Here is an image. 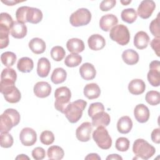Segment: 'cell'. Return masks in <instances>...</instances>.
<instances>
[{
	"label": "cell",
	"instance_id": "obj_1",
	"mask_svg": "<svg viewBox=\"0 0 160 160\" xmlns=\"http://www.w3.org/2000/svg\"><path fill=\"white\" fill-rule=\"evenodd\" d=\"M42 17V11L36 8L21 6L16 12L17 21L24 24L27 22L32 24H38L41 21Z\"/></svg>",
	"mask_w": 160,
	"mask_h": 160
},
{
	"label": "cell",
	"instance_id": "obj_2",
	"mask_svg": "<svg viewBox=\"0 0 160 160\" xmlns=\"http://www.w3.org/2000/svg\"><path fill=\"white\" fill-rule=\"evenodd\" d=\"M20 119V114L16 109L12 108L6 109L0 117L1 132L9 131L19 124Z\"/></svg>",
	"mask_w": 160,
	"mask_h": 160
},
{
	"label": "cell",
	"instance_id": "obj_3",
	"mask_svg": "<svg viewBox=\"0 0 160 160\" xmlns=\"http://www.w3.org/2000/svg\"><path fill=\"white\" fill-rule=\"evenodd\" d=\"M86 105L87 102L82 99L69 102L66 106L64 114L71 123H76L81 118L82 112Z\"/></svg>",
	"mask_w": 160,
	"mask_h": 160
},
{
	"label": "cell",
	"instance_id": "obj_4",
	"mask_svg": "<svg viewBox=\"0 0 160 160\" xmlns=\"http://www.w3.org/2000/svg\"><path fill=\"white\" fill-rule=\"evenodd\" d=\"M132 151L138 158L148 159L156 152V149L143 139H137L133 143Z\"/></svg>",
	"mask_w": 160,
	"mask_h": 160
},
{
	"label": "cell",
	"instance_id": "obj_5",
	"mask_svg": "<svg viewBox=\"0 0 160 160\" xmlns=\"http://www.w3.org/2000/svg\"><path fill=\"white\" fill-rule=\"evenodd\" d=\"M54 97L56 99L54 102L55 108L58 111L64 113L66 106L70 102L71 98L70 89L66 86L59 87L55 90Z\"/></svg>",
	"mask_w": 160,
	"mask_h": 160
},
{
	"label": "cell",
	"instance_id": "obj_6",
	"mask_svg": "<svg viewBox=\"0 0 160 160\" xmlns=\"http://www.w3.org/2000/svg\"><path fill=\"white\" fill-rule=\"evenodd\" d=\"M110 38L121 46L128 44L130 40V33L128 28L123 24L116 25L109 32Z\"/></svg>",
	"mask_w": 160,
	"mask_h": 160
},
{
	"label": "cell",
	"instance_id": "obj_7",
	"mask_svg": "<svg viewBox=\"0 0 160 160\" xmlns=\"http://www.w3.org/2000/svg\"><path fill=\"white\" fill-rule=\"evenodd\" d=\"M92 138L101 149H108L112 145V139L104 126L97 127L92 133Z\"/></svg>",
	"mask_w": 160,
	"mask_h": 160
},
{
	"label": "cell",
	"instance_id": "obj_8",
	"mask_svg": "<svg viewBox=\"0 0 160 160\" xmlns=\"http://www.w3.org/2000/svg\"><path fill=\"white\" fill-rule=\"evenodd\" d=\"M91 19V12L86 8H80L71 14L69 22L72 26L79 27L88 24Z\"/></svg>",
	"mask_w": 160,
	"mask_h": 160
},
{
	"label": "cell",
	"instance_id": "obj_9",
	"mask_svg": "<svg viewBox=\"0 0 160 160\" xmlns=\"http://www.w3.org/2000/svg\"><path fill=\"white\" fill-rule=\"evenodd\" d=\"M148 80L151 85L158 87L160 84V62L153 61L149 64V71L147 75Z\"/></svg>",
	"mask_w": 160,
	"mask_h": 160
},
{
	"label": "cell",
	"instance_id": "obj_10",
	"mask_svg": "<svg viewBox=\"0 0 160 160\" xmlns=\"http://www.w3.org/2000/svg\"><path fill=\"white\" fill-rule=\"evenodd\" d=\"M0 91L4 95L5 100L10 103L18 102L21 98L20 91L14 85L1 88Z\"/></svg>",
	"mask_w": 160,
	"mask_h": 160
},
{
	"label": "cell",
	"instance_id": "obj_11",
	"mask_svg": "<svg viewBox=\"0 0 160 160\" xmlns=\"http://www.w3.org/2000/svg\"><path fill=\"white\" fill-rule=\"evenodd\" d=\"M17 79L16 71L11 68H7L2 70L1 74L0 89L14 85Z\"/></svg>",
	"mask_w": 160,
	"mask_h": 160
},
{
	"label": "cell",
	"instance_id": "obj_12",
	"mask_svg": "<svg viewBox=\"0 0 160 160\" xmlns=\"http://www.w3.org/2000/svg\"><path fill=\"white\" fill-rule=\"evenodd\" d=\"M156 8L155 2L152 0H144L138 8V15L142 19H148L152 14Z\"/></svg>",
	"mask_w": 160,
	"mask_h": 160
},
{
	"label": "cell",
	"instance_id": "obj_13",
	"mask_svg": "<svg viewBox=\"0 0 160 160\" xmlns=\"http://www.w3.org/2000/svg\"><path fill=\"white\" fill-rule=\"evenodd\" d=\"M19 139L24 146H31L36 142L37 134L33 129L28 127L24 128L20 132Z\"/></svg>",
	"mask_w": 160,
	"mask_h": 160
},
{
	"label": "cell",
	"instance_id": "obj_14",
	"mask_svg": "<svg viewBox=\"0 0 160 160\" xmlns=\"http://www.w3.org/2000/svg\"><path fill=\"white\" fill-rule=\"evenodd\" d=\"M92 130V123L84 122L82 123L76 131V138L81 142H87L91 139V133Z\"/></svg>",
	"mask_w": 160,
	"mask_h": 160
},
{
	"label": "cell",
	"instance_id": "obj_15",
	"mask_svg": "<svg viewBox=\"0 0 160 160\" xmlns=\"http://www.w3.org/2000/svg\"><path fill=\"white\" fill-rule=\"evenodd\" d=\"M118 22V19L115 15L108 14L101 18L99 20V27L102 31L108 32L117 25Z\"/></svg>",
	"mask_w": 160,
	"mask_h": 160
},
{
	"label": "cell",
	"instance_id": "obj_16",
	"mask_svg": "<svg viewBox=\"0 0 160 160\" xmlns=\"http://www.w3.org/2000/svg\"><path fill=\"white\" fill-rule=\"evenodd\" d=\"M134 115L138 122L144 123L148 121L150 112L148 108L146 105L139 104L134 109Z\"/></svg>",
	"mask_w": 160,
	"mask_h": 160
},
{
	"label": "cell",
	"instance_id": "obj_17",
	"mask_svg": "<svg viewBox=\"0 0 160 160\" xmlns=\"http://www.w3.org/2000/svg\"><path fill=\"white\" fill-rule=\"evenodd\" d=\"M33 91L37 97L44 98L50 95L51 92V86L48 82L45 81L38 82L34 86Z\"/></svg>",
	"mask_w": 160,
	"mask_h": 160
},
{
	"label": "cell",
	"instance_id": "obj_18",
	"mask_svg": "<svg viewBox=\"0 0 160 160\" xmlns=\"http://www.w3.org/2000/svg\"><path fill=\"white\" fill-rule=\"evenodd\" d=\"M91 118L92 125L94 127L108 126L111 121L110 116L104 111L96 113Z\"/></svg>",
	"mask_w": 160,
	"mask_h": 160
},
{
	"label": "cell",
	"instance_id": "obj_19",
	"mask_svg": "<svg viewBox=\"0 0 160 160\" xmlns=\"http://www.w3.org/2000/svg\"><path fill=\"white\" fill-rule=\"evenodd\" d=\"M88 43L91 50L99 51L104 48L106 45V41L101 35L94 34L88 38Z\"/></svg>",
	"mask_w": 160,
	"mask_h": 160
},
{
	"label": "cell",
	"instance_id": "obj_20",
	"mask_svg": "<svg viewBox=\"0 0 160 160\" xmlns=\"http://www.w3.org/2000/svg\"><path fill=\"white\" fill-rule=\"evenodd\" d=\"M79 73L82 79L89 81L93 79L96 74V71L94 66L89 63H84L79 68Z\"/></svg>",
	"mask_w": 160,
	"mask_h": 160
},
{
	"label": "cell",
	"instance_id": "obj_21",
	"mask_svg": "<svg viewBox=\"0 0 160 160\" xmlns=\"http://www.w3.org/2000/svg\"><path fill=\"white\" fill-rule=\"evenodd\" d=\"M27 27L24 23L18 21H14V23L10 29L11 35L16 39H22L27 34Z\"/></svg>",
	"mask_w": 160,
	"mask_h": 160
},
{
	"label": "cell",
	"instance_id": "obj_22",
	"mask_svg": "<svg viewBox=\"0 0 160 160\" xmlns=\"http://www.w3.org/2000/svg\"><path fill=\"white\" fill-rule=\"evenodd\" d=\"M149 39V37L146 32L139 31L134 37V45L139 49H145L148 45Z\"/></svg>",
	"mask_w": 160,
	"mask_h": 160
},
{
	"label": "cell",
	"instance_id": "obj_23",
	"mask_svg": "<svg viewBox=\"0 0 160 160\" xmlns=\"http://www.w3.org/2000/svg\"><path fill=\"white\" fill-rule=\"evenodd\" d=\"M146 89L144 82L140 79H134L128 84L129 91L134 95L142 94Z\"/></svg>",
	"mask_w": 160,
	"mask_h": 160
},
{
	"label": "cell",
	"instance_id": "obj_24",
	"mask_svg": "<svg viewBox=\"0 0 160 160\" xmlns=\"http://www.w3.org/2000/svg\"><path fill=\"white\" fill-rule=\"evenodd\" d=\"M68 50L72 53L78 54L84 50V43L79 38H72L69 39L66 42Z\"/></svg>",
	"mask_w": 160,
	"mask_h": 160
},
{
	"label": "cell",
	"instance_id": "obj_25",
	"mask_svg": "<svg viewBox=\"0 0 160 160\" xmlns=\"http://www.w3.org/2000/svg\"><path fill=\"white\" fill-rule=\"evenodd\" d=\"M28 45L31 51L36 54L43 53L46 48L45 42L39 38H34L31 39Z\"/></svg>",
	"mask_w": 160,
	"mask_h": 160
},
{
	"label": "cell",
	"instance_id": "obj_26",
	"mask_svg": "<svg viewBox=\"0 0 160 160\" xmlns=\"http://www.w3.org/2000/svg\"><path fill=\"white\" fill-rule=\"evenodd\" d=\"M51 70V63L46 58H41L38 62L37 73L41 78H46L48 76Z\"/></svg>",
	"mask_w": 160,
	"mask_h": 160
},
{
	"label": "cell",
	"instance_id": "obj_27",
	"mask_svg": "<svg viewBox=\"0 0 160 160\" xmlns=\"http://www.w3.org/2000/svg\"><path fill=\"white\" fill-rule=\"evenodd\" d=\"M132 128V121L131 119L124 116L121 117L118 121L117 129L121 134H127L131 131Z\"/></svg>",
	"mask_w": 160,
	"mask_h": 160
},
{
	"label": "cell",
	"instance_id": "obj_28",
	"mask_svg": "<svg viewBox=\"0 0 160 160\" xmlns=\"http://www.w3.org/2000/svg\"><path fill=\"white\" fill-rule=\"evenodd\" d=\"M84 95L89 99L98 98L101 94V89L96 83L87 84L84 88Z\"/></svg>",
	"mask_w": 160,
	"mask_h": 160
},
{
	"label": "cell",
	"instance_id": "obj_29",
	"mask_svg": "<svg viewBox=\"0 0 160 160\" xmlns=\"http://www.w3.org/2000/svg\"><path fill=\"white\" fill-rule=\"evenodd\" d=\"M122 59L126 64L134 65L139 61V54L133 49H126L122 54Z\"/></svg>",
	"mask_w": 160,
	"mask_h": 160
},
{
	"label": "cell",
	"instance_id": "obj_30",
	"mask_svg": "<svg viewBox=\"0 0 160 160\" xmlns=\"http://www.w3.org/2000/svg\"><path fill=\"white\" fill-rule=\"evenodd\" d=\"M34 67L33 61L28 57H23L19 59L17 64V68L22 72H29Z\"/></svg>",
	"mask_w": 160,
	"mask_h": 160
},
{
	"label": "cell",
	"instance_id": "obj_31",
	"mask_svg": "<svg viewBox=\"0 0 160 160\" xmlns=\"http://www.w3.org/2000/svg\"><path fill=\"white\" fill-rule=\"evenodd\" d=\"M66 77V71L62 68H57L54 69L51 76V80L54 84H58L65 81Z\"/></svg>",
	"mask_w": 160,
	"mask_h": 160
},
{
	"label": "cell",
	"instance_id": "obj_32",
	"mask_svg": "<svg viewBox=\"0 0 160 160\" xmlns=\"http://www.w3.org/2000/svg\"><path fill=\"white\" fill-rule=\"evenodd\" d=\"M121 16L123 21L129 24H131L136 20L138 18V14L134 9L128 8L122 11Z\"/></svg>",
	"mask_w": 160,
	"mask_h": 160
},
{
	"label": "cell",
	"instance_id": "obj_33",
	"mask_svg": "<svg viewBox=\"0 0 160 160\" xmlns=\"http://www.w3.org/2000/svg\"><path fill=\"white\" fill-rule=\"evenodd\" d=\"M64 155V150L60 146H52L48 149V157L50 159H61Z\"/></svg>",
	"mask_w": 160,
	"mask_h": 160
},
{
	"label": "cell",
	"instance_id": "obj_34",
	"mask_svg": "<svg viewBox=\"0 0 160 160\" xmlns=\"http://www.w3.org/2000/svg\"><path fill=\"white\" fill-rule=\"evenodd\" d=\"M16 59V55L11 51L4 52L2 53L1 56V60L2 63L8 68L12 66L15 64Z\"/></svg>",
	"mask_w": 160,
	"mask_h": 160
},
{
	"label": "cell",
	"instance_id": "obj_35",
	"mask_svg": "<svg viewBox=\"0 0 160 160\" xmlns=\"http://www.w3.org/2000/svg\"><path fill=\"white\" fill-rule=\"evenodd\" d=\"M82 62V57L78 54L72 53L66 56L64 60V64L69 68L78 66Z\"/></svg>",
	"mask_w": 160,
	"mask_h": 160
},
{
	"label": "cell",
	"instance_id": "obj_36",
	"mask_svg": "<svg viewBox=\"0 0 160 160\" xmlns=\"http://www.w3.org/2000/svg\"><path fill=\"white\" fill-rule=\"evenodd\" d=\"M10 30L3 25L0 24V48H6L9 44V33Z\"/></svg>",
	"mask_w": 160,
	"mask_h": 160
},
{
	"label": "cell",
	"instance_id": "obj_37",
	"mask_svg": "<svg viewBox=\"0 0 160 160\" xmlns=\"http://www.w3.org/2000/svg\"><path fill=\"white\" fill-rule=\"evenodd\" d=\"M145 99L150 105L156 106L160 102V94L157 91H150L146 93Z\"/></svg>",
	"mask_w": 160,
	"mask_h": 160
},
{
	"label": "cell",
	"instance_id": "obj_38",
	"mask_svg": "<svg viewBox=\"0 0 160 160\" xmlns=\"http://www.w3.org/2000/svg\"><path fill=\"white\" fill-rule=\"evenodd\" d=\"M65 54V50L59 46H54L51 50V58L56 61H61L64 58Z\"/></svg>",
	"mask_w": 160,
	"mask_h": 160
},
{
	"label": "cell",
	"instance_id": "obj_39",
	"mask_svg": "<svg viewBox=\"0 0 160 160\" xmlns=\"http://www.w3.org/2000/svg\"><path fill=\"white\" fill-rule=\"evenodd\" d=\"M13 138L8 132H1L0 144L2 148H9L13 144Z\"/></svg>",
	"mask_w": 160,
	"mask_h": 160
},
{
	"label": "cell",
	"instance_id": "obj_40",
	"mask_svg": "<svg viewBox=\"0 0 160 160\" xmlns=\"http://www.w3.org/2000/svg\"><path fill=\"white\" fill-rule=\"evenodd\" d=\"M129 141L128 138L124 137H120L117 139L115 144V146L117 150L124 152L128 150L129 148Z\"/></svg>",
	"mask_w": 160,
	"mask_h": 160
},
{
	"label": "cell",
	"instance_id": "obj_41",
	"mask_svg": "<svg viewBox=\"0 0 160 160\" xmlns=\"http://www.w3.org/2000/svg\"><path fill=\"white\" fill-rule=\"evenodd\" d=\"M41 142L45 145H50L54 141V134L50 131H44L40 135Z\"/></svg>",
	"mask_w": 160,
	"mask_h": 160
},
{
	"label": "cell",
	"instance_id": "obj_42",
	"mask_svg": "<svg viewBox=\"0 0 160 160\" xmlns=\"http://www.w3.org/2000/svg\"><path fill=\"white\" fill-rule=\"evenodd\" d=\"M159 13H158L157 18L153 19L149 24V30L152 34L156 38L160 37V30H159Z\"/></svg>",
	"mask_w": 160,
	"mask_h": 160
},
{
	"label": "cell",
	"instance_id": "obj_43",
	"mask_svg": "<svg viewBox=\"0 0 160 160\" xmlns=\"http://www.w3.org/2000/svg\"><path fill=\"white\" fill-rule=\"evenodd\" d=\"M14 23L12 17L7 12H1V19H0V24L3 25L5 27L8 28L9 30L11 28Z\"/></svg>",
	"mask_w": 160,
	"mask_h": 160
},
{
	"label": "cell",
	"instance_id": "obj_44",
	"mask_svg": "<svg viewBox=\"0 0 160 160\" xmlns=\"http://www.w3.org/2000/svg\"><path fill=\"white\" fill-rule=\"evenodd\" d=\"M104 111V105L101 102H94L90 104L88 109V115L89 117L92 118L96 113Z\"/></svg>",
	"mask_w": 160,
	"mask_h": 160
},
{
	"label": "cell",
	"instance_id": "obj_45",
	"mask_svg": "<svg viewBox=\"0 0 160 160\" xmlns=\"http://www.w3.org/2000/svg\"><path fill=\"white\" fill-rule=\"evenodd\" d=\"M32 156L36 160L43 159L46 156L45 150L41 147L35 148L32 151Z\"/></svg>",
	"mask_w": 160,
	"mask_h": 160
},
{
	"label": "cell",
	"instance_id": "obj_46",
	"mask_svg": "<svg viewBox=\"0 0 160 160\" xmlns=\"http://www.w3.org/2000/svg\"><path fill=\"white\" fill-rule=\"evenodd\" d=\"M116 1L115 0H104L100 3V9L102 11H108L114 8L116 5Z\"/></svg>",
	"mask_w": 160,
	"mask_h": 160
},
{
	"label": "cell",
	"instance_id": "obj_47",
	"mask_svg": "<svg viewBox=\"0 0 160 160\" xmlns=\"http://www.w3.org/2000/svg\"><path fill=\"white\" fill-rule=\"evenodd\" d=\"M151 46L152 48V49L154 51L156 55L159 57L160 54V39L159 38H154L152 41L151 42Z\"/></svg>",
	"mask_w": 160,
	"mask_h": 160
},
{
	"label": "cell",
	"instance_id": "obj_48",
	"mask_svg": "<svg viewBox=\"0 0 160 160\" xmlns=\"http://www.w3.org/2000/svg\"><path fill=\"white\" fill-rule=\"evenodd\" d=\"M151 140L152 142L156 144H159L160 142V129L159 128H156L154 129L151 135Z\"/></svg>",
	"mask_w": 160,
	"mask_h": 160
},
{
	"label": "cell",
	"instance_id": "obj_49",
	"mask_svg": "<svg viewBox=\"0 0 160 160\" xmlns=\"http://www.w3.org/2000/svg\"><path fill=\"white\" fill-rule=\"evenodd\" d=\"M85 159H101L100 156L96 153H90L86 158Z\"/></svg>",
	"mask_w": 160,
	"mask_h": 160
},
{
	"label": "cell",
	"instance_id": "obj_50",
	"mask_svg": "<svg viewBox=\"0 0 160 160\" xmlns=\"http://www.w3.org/2000/svg\"><path fill=\"white\" fill-rule=\"evenodd\" d=\"M2 3L6 4L7 6H14L16 4H18L19 2H23V1H9V0H6V1H1Z\"/></svg>",
	"mask_w": 160,
	"mask_h": 160
},
{
	"label": "cell",
	"instance_id": "obj_51",
	"mask_svg": "<svg viewBox=\"0 0 160 160\" xmlns=\"http://www.w3.org/2000/svg\"><path fill=\"white\" fill-rule=\"evenodd\" d=\"M106 159L107 160H108V159H121V160H122V158L117 154H113L109 155L106 158Z\"/></svg>",
	"mask_w": 160,
	"mask_h": 160
},
{
	"label": "cell",
	"instance_id": "obj_52",
	"mask_svg": "<svg viewBox=\"0 0 160 160\" xmlns=\"http://www.w3.org/2000/svg\"><path fill=\"white\" fill-rule=\"evenodd\" d=\"M29 159V157L26 156L25 154H19L18 156L16 158V159Z\"/></svg>",
	"mask_w": 160,
	"mask_h": 160
},
{
	"label": "cell",
	"instance_id": "obj_53",
	"mask_svg": "<svg viewBox=\"0 0 160 160\" xmlns=\"http://www.w3.org/2000/svg\"><path fill=\"white\" fill-rule=\"evenodd\" d=\"M131 2V1L130 0V1H121V4H122L123 5H128V4H129L130 2Z\"/></svg>",
	"mask_w": 160,
	"mask_h": 160
}]
</instances>
